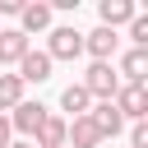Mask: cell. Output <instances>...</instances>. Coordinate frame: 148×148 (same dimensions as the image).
<instances>
[{
    "mask_svg": "<svg viewBox=\"0 0 148 148\" xmlns=\"http://www.w3.org/2000/svg\"><path fill=\"white\" fill-rule=\"evenodd\" d=\"M88 120H92V130H97L102 139H106V134H120V125H125V120H120V111H116L111 102H97V106H88Z\"/></svg>",
    "mask_w": 148,
    "mask_h": 148,
    "instance_id": "9c48e42d",
    "label": "cell"
},
{
    "mask_svg": "<svg viewBox=\"0 0 148 148\" xmlns=\"http://www.w3.org/2000/svg\"><path fill=\"white\" fill-rule=\"evenodd\" d=\"M18 23H23V28H18L23 37H28V32H46V28H51V5H23V9H18Z\"/></svg>",
    "mask_w": 148,
    "mask_h": 148,
    "instance_id": "8fae6325",
    "label": "cell"
},
{
    "mask_svg": "<svg viewBox=\"0 0 148 148\" xmlns=\"http://www.w3.org/2000/svg\"><path fill=\"white\" fill-rule=\"evenodd\" d=\"M9 148H32V139H23V143H9Z\"/></svg>",
    "mask_w": 148,
    "mask_h": 148,
    "instance_id": "d6986e66",
    "label": "cell"
},
{
    "mask_svg": "<svg viewBox=\"0 0 148 148\" xmlns=\"http://www.w3.org/2000/svg\"><path fill=\"white\" fill-rule=\"evenodd\" d=\"M28 51H32V46H28V37H23L18 28H0V65H18Z\"/></svg>",
    "mask_w": 148,
    "mask_h": 148,
    "instance_id": "52a82bcc",
    "label": "cell"
},
{
    "mask_svg": "<svg viewBox=\"0 0 148 148\" xmlns=\"http://www.w3.org/2000/svg\"><path fill=\"white\" fill-rule=\"evenodd\" d=\"M102 143V134L92 130V120L88 116H74V125L65 130V148H97Z\"/></svg>",
    "mask_w": 148,
    "mask_h": 148,
    "instance_id": "30bf717a",
    "label": "cell"
},
{
    "mask_svg": "<svg viewBox=\"0 0 148 148\" xmlns=\"http://www.w3.org/2000/svg\"><path fill=\"white\" fill-rule=\"evenodd\" d=\"M18 79H23V83H46V79H51V60H46V51H28V56L18 60Z\"/></svg>",
    "mask_w": 148,
    "mask_h": 148,
    "instance_id": "ba28073f",
    "label": "cell"
},
{
    "mask_svg": "<svg viewBox=\"0 0 148 148\" xmlns=\"http://www.w3.org/2000/svg\"><path fill=\"white\" fill-rule=\"evenodd\" d=\"M18 102H23V79L18 74H0V116L14 111Z\"/></svg>",
    "mask_w": 148,
    "mask_h": 148,
    "instance_id": "4fadbf2b",
    "label": "cell"
},
{
    "mask_svg": "<svg viewBox=\"0 0 148 148\" xmlns=\"http://www.w3.org/2000/svg\"><path fill=\"white\" fill-rule=\"evenodd\" d=\"M9 134H14L9 130V116H0V148H9Z\"/></svg>",
    "mask_w": 148,
    "mask_h": 148,
    "instance_id": "e0dca14e",
    "label": "cell"
},
{
    "mask_svg": "<svg viewBox=\"0 0 148 148\" xmlns=\"http://www.w3.org/2000/svg\"><path fill=\"white\" fill-rule=\"evenodd\" d=\"M130 148H148V125H143V120H134V130H130Z\"/></svg>",
    "mask_w": 148,
    "mask_h": 148,
    "instance_id": "2e32d148",
    "label": "cell"
},
{
    "mask_svg": "<svg viewBox=\"0 0 148 148\" xmlns=\"http://www.w3.org/2000/svg\"><path fill=\"white\" fill-rule=\"evenodd\" d=\"M83 92L88 97H97V102H111L116 92H120V74L111 69V65H88V74H83Z\"/></svg>",
    "mask_w": 148,
    "mask_h": 148,
    "instance_id": "6da1fadb",
    "label": "cell"
},
{
    "mask_svg": "<svg viewBox=\"0 0 148 148\" xmlns=\"http://www.w3.org/2000/svg\"><path fill=\"white\" fill-rule=\"evenodd\" d=\"M83 56V32L79 28H51V42H46V60H74Z\"/></svg>",
    "mask_w": 148,
    "mask_h": 148,
    "instance_id": "7a4b0ae2",
    "label": "cell"
},
{
    "mask_svg": "<svg viewBox=\"0 0 148 148\" xmlns=\"http://www.w3.org/2000/svg\"><path fill=\"white\" fill-rule=\"evenodd\" d=\"M97 14H102V28H111V32H116L120 23H130V18L139 14V5H134V0H102V5H97Z\"/></svg>",
    "mask_w": 148,
    "mask_h": 148,
    "instance_id": "8992f818",
    "label": "cell"
},
{
    "mask_svg": "<svg viewBox=\"0 0 148 148\" xmlns=\"http://www.w3.org/2000/svg\"><path fill=\"white\" fill-rule=\"evenodd\" d=\"M111 106L120 111V120H143V116H148V92H143V83H120V92L111 97Z\"/></svg>",
    "mask_w": 148,
    "mask_h": 148,
    "instance_id": "3957f363",
    "label": "cell"
},
{
    "mask_svg": "<svg viewBox=\"0 0 148 148\" xmlns=\"http://www.w3.org/2000/svg\"><path fill=\"white\" fill-rule=\"evenodd\" d=\"M120 74H125V83H143L148 79V51H125V60H120Z\"/></svg>",
    "mask_w": 148,
    "mask_h": 148,
    "instance_id": "7c38bea8",
    "label": "cell"
},
{
    "mask_svg": "<svg viewBox=\"0 0 148 148\" xmlns=\"http://www.w3.org/2000/svg\"><path fill=\"white\" fill-rule=\"evenodd\" d=\"M46 116H51V111H46L42 102H18V106L9 111V130H18V134H28V139H32V134L42 130V120H46Z\"/></svg>",
    "mask_w": 148,
    "mask_h": 148,
    "instance_id": "277c9868",
    "label": "cell"
},
{
    "mask_svg": "<svg viewBox=\"0 0 148 148\" xmlns=\"http://www.w3.org/2000/svg\"><path fill=\"white\" fill-rule=\"evenodd\" d=\"M23 9V0H0V14H18Z\"/></svg>",
    "mask_w": 148,
    "mask_h": 148,
    "instance_id": "ac0fdd59",
    "label": "cell"
},
{
    "mask_svg": "<svg viewBox=\"0 0 148 148\" xmlns=\"http://www.w3.org/2000/svg\"><path fill=\"white\" fill-rule=\"evenodd\" d=\"M116 46H120V37H116L111 28H92V32H83V51H88L97 65H111Z\"/></svg>",
    "mask_w": 148,
    "mask_h": 148,
    "instance_id": "5b68a950",
    "label": "cell"
},
{
    "mask_svg": "<svg viewBox=\"0 0 148 148\" xmlns=\"http://www.w3.org/2000/svg\"><path fill=\"white\" fill-rule=\"evenodd\" d=\"M60 106H65V111H74V116H88V106H92V97L83 92V83H69V88L60 92Z\"/></svg>",
    "mask_w": 148,
    "mask_h": 148,
    "instance_id": "5bb4252c",
    "label": "cell"
},
{
    "mask_svg": "<svg viewBox=\"0 0 148 148\" xmlns=\"http://www.w3.org/2000/svg\"><path fill=\"white\" fill-rule=\"evenodd\" d=\"M130 37H134L139 51L148 46V14H134V18H130Z\"/></svg>",
    "mask_w": 148,
    "mask_h": 148,
    "instance_id": "9a60e30c",
    "label": "cell"
}]
</instances>
